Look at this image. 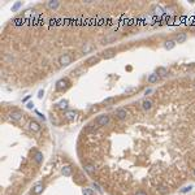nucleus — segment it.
<instances>
[{"instance_id": "obj_6", "label": "nucleus", "mask_w": 195, "mask_h": 195, "mask_svg": "<svg viewBox=\"0 0 195 195\" xmlns=\"http://www.w3.org/2000/svg\"><path fill=\"white\" fill-rule=\"evenodd\" d=\"M116 56V51L115 50H106L104 52H102V57L104 60H109V59H113Z\"/></svg>"}, {"instance_id": "obj_9", "label": "nucleus", "mask_w": 195, "mask_h": 195, "mask_svg": "<svg viewBox=\"0 0 195 195\" xmlns=\"http://www.w3.org/2000/svg\"><path fill=\"white\" fill-rule=\"evenodd\" d=\"M85 72H86V68L85 66H79V68H75V69L72 70V75L73 77H79V75L85 74Z\"/></svg>"}, {"instance_id": "obj_11", "label": "nucleus", "mask_w": 195, "mask_h": 195, "mask_svg": "<svg viewBox=\"0 0 195 195\" xmlns=\"http://www.w3.org/2000/svg\"><path fill=\"white\" fill-rule=\"evenodd\" d=\"M59 7H60V2H59V0H50V2H47V8H50L52 11L57 9Z\"/></svg>"}, {"instance_id": "obj_37", "label": "nucleus", "mask_w": 195, "mask_h": 195, "mask_svg": "<svg viewBox=\"0 0 195 195\" xmlns=\"http://www.w3.org/2000/svg\"><path fill=\"white\" fill-rule=\"evenodd\" d=\"M192 176L195 177V168H194V170H192Z\"/></svg>"}, {"instance_id": "obj_26", "label": "nucleus", "mask_w": 195, "mask_h": 195, "mask_svg": "<svg viewBox=\"0 0 195 195\" xmlns=\"http://www.w3.org/2000/svg\"><path fill=\"white\" fill-rule=\"evenodd\" d=\"M92 189H95V190H96L97 192H99V194H103V190H102V187H100L99 185H97V183H95V182L92 183Z\"/></svg>"}, {"instance_id": "obj_33", "label": "nucleus", "mask_w": 195, "mask_h": 195, "mask_svg": "<svg viewBox=\"0 0 195 195\" xmlns=\"http://www.w3.org/2000/svg\"><path fill=\"white\" fill-rule=\"evenodd\" d=\"M26 107H27L29 109H31V108L34 107V104H33V102H30V103H27V104H26Z\"/></svg>"}, {"instance_id": "obj_27", "label": "nucleus", "mask_w": 195, "mask_h": 195, "mask_svg": "<svg viewBox=\"0 0 195 195\" xmlns=\"http://www.w3.org/2000/svg\"><path fill=\"white\" fill-rule=\"evenodd\" d=\"M115 102H116L115 97H107V99H104V104H112Z\"/></svg>"}, {"instance_id": "obj_22", "label": "nucleus", "mask_w": 195, "mask_h": 195, "mask_svg": "<svg viewBox=\"0 0 195 195\" xmlns=\"http://www.w3.org/2000/svg\"><path fill=\"white\" fill-rule=\"evenodd\" d=\"M187 39V35L186 34H179V35H177V38H176V43H183L185 40Z\"/></svg>"}, {"instance_id": "obj_2", "label": "nucleus", "mask_w": 195, "mask_h": 195, "mask_svg": "<svg viewBox=\"0 0 195 195\" xmlns=\"http://www.w3.org/2000/svg\"><path fill=\"white\" fill-rule=\"evenodd\" d=\"M109 120H111V117L108 115H100V116L96 117L95 122H96V125H99V126H106V125L109 124Z\"/></svg>"}, {"instance_id": "obj_24", "label": "nucleus", "mask_w": 195, "mask_h": 195, "mask_svg": "<svg viewBox=\"0 0 195 195\" xmlns=\"http://www.w3.org/2000/svg\"><path fill=\"white\" fill-rule=\"evenodd\" d=\"M57 107L61 108V109H66V108H68V102H66V100H61V102H59Z\"/></svg>"}, {"instance_id": "obj_3", "label": "nucleus", "mask_w": 195, "mask_h": 195, "mask_svg": "<svg viewBox=\"0 0 195 195\" xmlns=\"http://www.w3.org/2000/svg\"><path fill=\"white\" fill-rule=\"evenodd\" d=\"M22 117H24V113H22L21 111H18V109L12 111V112L9 113V119H11L12 121H15V122L21 121V120H22Z\"/></svg>"}, {"instance_id": "obj_1", "label": "nucleus", "mask_w": 195, "mask_h": 195, "mask_svg": "<svg viewBox=\"0 0 195 195\" xmlns=\"http://www.w3.org/2000/svg\"><path fill=\"white\" fill-rule=\"evenodd\" d=\"M72 61H73V59H72V56H70L69 53H62V55L59 57V64H60V66H68L69 64H72Z\"/></svg>"}, {"instance_id": "obj_34", "label": "nucleus", "mask_w": 195, "mask_h": 195, "mask_svg": "<svg viewBox=\"0 0 195 195\" xmlns=\"http://www.w3.org/2000/svg\"><path fill=\"white\" fill-rule=\"evenodd\" d=\"M135 195H147V194H146L144 191H137V192H135Z\"/></svg>"}, {"instance_id": "obj_31", "label": "nucleus", "mask_w": 195, "mask_h": 195, "mask_svg": "<svg viewBox=\"0 0 195 195\" xmlns=\"http://www.w3.org/2000/svg\"><path fill=\"white\" fill-rule=\"evenodd\" d=\"M43 95H44V90H39V92H38V97H39V99H42Z\"/></svg>"}, {"instance_id": "obj_5", "label": "nucleus", "mask_w": 195, "mask_h": 195, "mask_svg": "<svg viewBox=\"0 0 195 195\" xmlns=\"http://www.w3.org/2000/svg\"><path fill=\"white\" fill-rule=\"evenodd\" d=\"M66 87H68V79L61 78V79H59V81L56 82V90H57V91H62V90H65Z\"/></svg>"}, {"instance_id": "obj_7", "label": "nucleus", "mask_w": 195, "mask_h": 195, "mask_svg": "<svg viewBox=\"0 0 195 195\" xmlns=\"http://www.w3.org/2000/svg\"><path fill=\"white\" fill-rule=\"evenodd\" d=\"M43 190H44V185H43L42 182H38V183H35L34 187H33V194H34V195H40V194L43 192Z\"/></svg>"}, {"instance_id": "obj_17", "label": "nucleus", "mask_w": 195, "mask_h": 195, "mask_svg": "<svg viewBox=\"0 0 195 195\" xmlns=\"http://www.w3.org/2000/svg\"><path fill=\"white\" fill-rule=\"evenodd\" d=\"M75 117H77V112L75 111H68L65 113V119L68 121H73V120H75Z\"/></svg>"}, {"instance_id": "obj_18", "label": "nucleus", "mask_w": 195, "mask_h": 195, "mask_svg": "<svg viewBox=\"0 0 195 195\" xmlns=\"http://www.w3.org/2000/svg\"><path fill=\"white\" fill-rule=\"evenodd\" d=\"M156 74L159 77H166L168 75V69H165L164 66H159L157 70H156Z\"/></svg>"}, {"instance_id": "obj_38", "label": "nucleus", "mask_w": 195, "mask_h": 195, "mask_svg": "<svg viewBox=\"0 0 195 195\" xmlns=\"http://www.w3.org/2000/svg\"><path fill=\"white\" fill-rule=\"evenodd\" d=\"M194 86H195V81H194Z\"/></svg>"}, {"instance_id": "obj_30", "label": "nucleus", "mask_w": 195, "mask_h": 195, "mask_svg": "<svg viewBox=\"0 0 195 195\" xmlns=\"http://www.w3.org/2000/svg\"><path fill=\"white\" fill-rule=\"evenodd\" d=\"M35 113H37V115L39 116V119H40V120L46 121V116H44V115H42V113H40V112H38V111H35Z\"/></svg>"}, {"instance_id": "obj_32", "label": "nucleus", "mask_w": 195, "mask_h": 195, "mask_svg": "<svg viewBox=\"0 0 195 195\" xmlns=\"http://www.w3.org/2000/svg\"><path fill=\"white\" fill-rule=\"evenodd\" d=\"M155 11H156L155 13H159V15H161V13H163V12H161V8H159V7H156V8H155Z\"/></svg>"}, {"instance_id": "obj_13", "label": "nucleus", "mask_w": 195, "mask_h": 195, "mask_svg": "<svg viewBox=\"0 0 195 195\" xmlns=\"http://www.w3.org/2000/svg\"><path fill=\"white\" fill-rule=\"evenodd\" d=\"M34 161H35L38 165H40V164L43 163V152L37 151V152L34 154Z\"/></svg>"}, {"instance_id": "obj_36", "label": "nucleus", "mask_w": 195, "mask_h": 195, "mask_svg": "<svg viewBox=\"0 0 195 195\" xmlns=\"http://www.w3.org/2000/svg\"><path fill=\"white\" fill-rule=\"evenodd\" d=\"M151 92H152V90H150V88H148V90L146 91V95H147V94H151Z\"/></svg>"}, {"instance_id": "obj_8", "label": "nucleus", "mask_w": 195, "mask_h": 195, "mask_svg": "<svg viewBox=\"0 0 195 195\" xmlns=\"http://www.w3.org/2000/svg\"><path fill=\"white\" fill-rule=\"evenodd\" d=\"M29 129H30L31 131H39V130L42 129V126H40L39 122L31 120V121H29Z\"/></svg>"}, {"instance_id": "obj_16", "label": "nucleus", "mask_w": 195, "mask_h": 195, "mask_svg": "<svg viewBox=\"0 0 195 195\" xmlns=\"http://www.w3.org/2000/svg\"><path fill=\"white\" fill-rule=\"evenodd\" d=\"M83 168H85V172L88 173V174H95V172H96V168L92 164H86Z\"/></svg>"}, {"instance_id": "obj_20", "label": "nucleus", "mask_w": 195, "mask_h": 195, "mask_svg": "<svg viewBox=\"0 0 195 195\" xmlns=\"http://www.w3.org/2000/svg\"><path fill=\"white\" fill-rule=\"evenodd\" d=\"M159 75L156 74V73H152V74H150L148 75V78H147V81H148V83H156L157 81H159Z\"/></svg>"}, {"instance_id": "obj_28", "label": "nucleus", "mask_w": 195, "mask_h": 195, "mask_svg": "<svg viewBox=\"0 0 195 195\" xmlns=\"http://www.w3.org/2000/svg\"><path fill=\"white\" fill-rule=\"evenodd\" d=\"M21 5H22V3H21V2H17V3H16V4L12 7V11H13V12H16V11H17V9L21 7Z\"/></svg>"}, {"instance_id": "obj_14", "label": "nucleus", "mask_w": 195, "mask_h": 195, "mask_svg": "<svg viewBox=\"0 0 195 195\" xmlns=\"http://www.w3.org/2000/svg\"><path fill=\"white\" fill-rule=\"evenodd\" d=\"M94 50V46L91 44V43H85L83 46H82V48H81V51H82V53H88L90 51H92Z\"/></svg>"}, {"instance_id": "obj_35", "label": "nucleus", "mask_w": 195, "mask_h": 195, "mask_svg": "<svg viewBox=\"0 0 195 195\" xmlns=\"http://www.w3.org/2000/svg\"><path fill=\"white\" fill-rule=\"evenodd\" d=\"M29 99H30V95H27L26 97H24V99H22V102H27Z\"/></svg>"}, {"instance_id": "obj_19", "label": "nucleus", "mask_w": 195, "mask_h": 195, "mask_svg": "<svg viewBox=\"0 0 195 195\" xmlns=\"http://www.w3.org/2000/svg\"><path fill=\"white\" fill-rule=\"evenodd\" d=\"M116 35H108V37H106V38H103L102 39V44H108V43H111V42H113V40H116Z\"/></svg>"}, {"instance_id": "obj_10", "label": "nucleus", "mask_w": 195, "mask_h": 195, "mask_svg": "<svg viewBox=\"0 0 195 195\" xmlns=\"http://www.w3.org/2000/svg\"><path fill=\"white\" fill-rule=\"evenodd\" d=\"M61 173H62V176H65V177H70L72 173H73V168H72L70 165H64V166L61 168Z\"/></svg>"}, {"instance_id": "obj_21", "label": "nucleus", "mask_w": 195, "mask_h": 195, "mask_svg": "<svg viewBox=\"0 0 195 195\" xmlns=\"http://www.w3.org/2000/svg\"><path fill=\"white\" fill-rule=\"evenodd\" d=\"M174 46H176V42H174V40H166V42L164 43V48H165V50H173Z\"/></svg>"}, {"instance_id": "obj_15", "label": "nucleus", "mask_w": 195, "mask_h": 195, "mask_svg": "<svg viewBox=\"0 0 195 195\" xmlns=\"http://www.w3.org/2000/svg\"><path fill=\"white\" fill-rule=\"evenodd\" d=\"M152 106H154V103H152L151 100H148V99H144V100L142 102V108H143L144 111H150V109L152 108Z\"/></svg>"}, {"instance_id": "obj_29", "label": "nucleus", "mask_w": 195, "mask_h": 195, "mask_svg": "<svg viewBox=\"0 0 195 195\" xmlns=\"http://www.w3.org/2000/svg\"><path fill=\"white\" fill-rule=\"evenodd\" d=\"M159 191H160L161 194H166V192L169 191V189H168L166 186H160V189H159Z\"/></svg>"}, {"instance_id": "obj_12", "label": "nucleus", "mask_w": 195, "mask_h": 195, "mask_svg": "<svg viewBox=\"0 0 195 195\" xmlns=\"http://www.w3.org/2000/svg\"><path fill=\"white\" fill-rule=\"evenodd\" d=\"M99 61H100V57H99V56H91V57H88V59L86 60V64L91 66V65H95V64H97Z\"/></svg>"}, {"instance_id": "obj_4", "label": "nucleus", "mask_w": 195, "mask_h": 195, "mask_svg": "<svg viewBox=\"0 0 195 195\" xmlns=\"http://www.w3.org/2000/svg\"><path fill=\"white\" fill-rule=\"evenodd\" d=\"M115 116H116L119 120H125V119L129 116V113H128V111H126V109H124V108H119V109H116Z\"/></svg>"}, {"instance_id": "obj_23", "label": "nucleus", "mask_w": 195, "mask_h": 195, "mask_svg": "<svg viewBox=\"0 0 195 195\" xmlns=\"http://www.w3.org/2000/svg\"><path fill=\"white\" fill-rule=\"evenodd\" d=\"M82 194H83V195H94L95 192H94V189L85 187V189H82Z\"/></svg>"}, {"instance_id": "obj_25", "label": "nucleus", "mask_w": 195, "mask_h": 195, "mask_svg": "<svg viewBox=\"0 0 195 195\" xmlns=\"http://www.w3.org/2000/svg\"><path fill=\"white\" fill-rule=\"evenodd\" d=\"M191 190H192V185H189V186H185V187H182V189L179 190V192L185 194V192H189V191H191Z\"/></svg>"}]
</instances>
